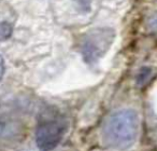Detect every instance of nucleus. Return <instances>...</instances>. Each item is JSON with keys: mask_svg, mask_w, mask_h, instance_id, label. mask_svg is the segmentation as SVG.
<instances>
[{"mask_svg": "<svg viewBox=\"0 0 157 151\" xmlns=\"http://www.w3.org/2000/svg\"><path fill=\"white\" fill-rule=\"evenodd\" d=\"M140 119L138 112L129 108L115 110L105 121L102 138L107 146L125 150L133 146L139 135Z\"/></svg>", "mask_w": 157, "mask_h": 151, "instance_id": "1", "label": "nucleus"}, {"mask_svg": "<svg viewBox=\"0 0 157 151\" xmlns=\"http://www.w3.org/2000/svg\"><path fill=\"white\" fill-rule=\"evenodd\" d=\"M115 40V30L111 27H97L83 36L80 51L87 65H96L111 49Z\"/></svg>", "mask_w": 157, "mask_h": 151, "instance_id": "2", "label": "nucleus"}, {"mask_svg": "<svg viewBox=\"0 0 157 151\" xmlns=\"http://www.w3.org/2000/svg\"><path fill=\"white\" fill-rule=\"evenodd\" d=\"M67 129L63 117L56 113H45L39 120L36 129V144L40 151H52L61 141Z\"/></svg>", "mask_w": 157, "mask_h": 151, "instance_id": "3", "label": "nucleus"}, {"mask_svg": "<svg viewBox=\"0 0 157 151\" xmlns=\"http://www.w3.org/2000/svg\"><path fill=\"white\" fill-rule=\"evenodd\" d=\"M22 123L8 112H0V140L12 141L21 137Z\"/></svg>", "mask_w": 157, "mask_h": 151, "instance_id": "4", "label": "nucleus"}, {"mask_svg": "<svg viewBox=\"0 0 157 151\" xmlns=\"http://www.w3.org/2000/svg\"><path fill=\"white\" fill-rule=\"evenodd\" d=\"M13 33V25L8 21H0V41L9 39Z\"/></svg>", "mask_w": 157, "mask_h": 151, "instance_id": "5", "label": "nucleus"}, {"mask_svg": "<svg viewBox=\"0 0 157 151\" xmlns=\"http://www.w3.org/2000/svg\"><path fill=\"white\" fill-rule=\"evenodd\" d=\"M152 69L150 67H142L137 74V84L139 86L143 85L147 82V80L152 77Z\"/></svg>", "mask_w": 157, "mask_h": 151, "instance_id": "6", "label": "nucleus"}, {"mask_svg": "<svg viewBox=\"0 0 157 151\" xmlns=\"http://www.w3.org/2000/svg\"><path fill=\"white\" fill-rule=\"evenodd\" d=\"M76 8L84 12H90L92 9V2L90 0H74Z\"/></svg>", "mask_w": 157, "mask_h": 151, "instance_id": "7", "label": "nucleus"}, {"mask_svg": "<svg viewBox=\"0 0 157 151\" xmlns=\"http://www.w3.org/2000/svg\"><path fill=\"white\" fill-rule=\"evenodd\" d=\"M5 61H3V57L0 55V81L2 79L3 74H5Z\"/></svg>", "mask_w": 157, "mask_h": 151, "instance_id": "8", "label": "nucleus"}]
</instances>
